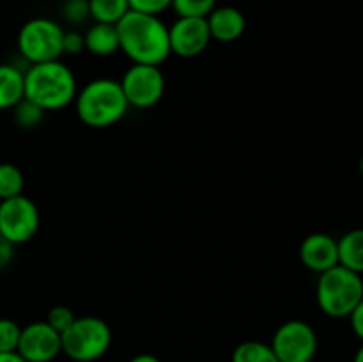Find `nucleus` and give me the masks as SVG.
Here are the masks:
<instances>
[{
	"mask_svg": "<svg viewBox=\"0 0 363 362\" xmlns=\"http://www.w3.org/2000/svg\"><path fill=\"white\" fill-rule=\"evenodd\" d=\"M116 28L119 50L133 64L162 66L170 57L169 25L160 16L130 11L117 21Z\"/></svg>",
	"mask_w": 363,
	"mask_h": 362,
	"instance_id": "nucleus-1",
	"label": "nucleus"
},
{
	"mask_svg": "<svg viewBox=\"0 0 363 362\" xmlns=\"http://www.w3.org/2000/svg\"><path fill=\"white\" fill-rule=\"evenodd\" d=\"M78 92L73 70L60 59L30 64L23 71V98L45 112L66 109Z\"/></svg>",
	"mask_w": 363,
	"mask_h": 362,
	"instance_id": "nucleus-2",
	"label": "nucleus"
},
{
	"mask_svg": "<svg viewBox=\"0 0 363 362\" xmlns=\"http://www.w3.org/2000/svg\"><path fill=\"white\" fill-rule=\"evenodd\" d=\"M77 116L85 126L103 130L124 119L128 114L126 96L116 78H94L74 96Z\"/></svg>",
	"mask_w": 363,
	"mask_h": 362,
	"instance_id": "nucleus-3",
	"label": "nucleus"
},
{
	"mask_svg": "<svg viewBox=\"0 0 363 362\" xmlns=\"http://www.w3.org/2000/svg\"><path fill=\"white\" fill-rule=\"evenodd\" d=\"M315 300L319 309L330 318H347L363 302L362 273L351 272L340 265L319 273Z\"/></svg>",
	"mask_w": 363,
	"mask_h": 362,
	"instance_id": "nucleus-4",
	"label": "nucleus"
},
{
	"mask_svg": "<svg viewBox=\"0 0 363 362\" xmlns=\"http://www.w3.org/2000/svg\"><path fill=\"white\" fill-rule=\"evenodd\" d=\"M62 353L74 362H96L112 346V329L98 316H77L60 334Z\"/></svg>",
	"mask_w": 363,
	"mask_h": 362,
	"instance_id": "nucleus-5",
	"label": "nucleus"
},
{
	"mask_svg": "<svg viewBox=\"0 0 363 362\" xmlns=\"http://www.w3.org/2000/svg\"><path fill=\"white\" fill-rule=\"evenodd\" d=\"M64 27L50 18H32L18 32V52L28 64L48 62L62 57Z\"/></svg>",
	"mask_w": 363,
	"mask_h": 362,
	"instance_id": "nucleus-6",
	"label": "nucleus"
},
{
	"mask_svg": "<svg viewBox=\"0 0 363 362\" xmlns=\"http://www.w3.org/2000/svg\"><path fill=\"white\" fill-rule=\"evenodd\" d=\"M41 226V213L38 204L27 195L0 201V236L11 245L30 241Z\"/></svg>",
	"mask_w": 363,
	"mask_h": 362,
	"instance_id": "nucleus-7",
	"label": "nucleus"
},
{
	"mask_svg": "<svg viewBox=\"0 0 363 362\" xmlns=\"http://www.w3.org/2000/svg\"><path fill=\"white\" fill-rule=\"evenodd\" d=\"M269 346L279 362H312L318 351V336L311 323L289 319L275 330Z\"/></svg>",
	"mask_w": 363,
	"mask_h": 362,
	"instance_id": "nucleus-8",
	"label": "nucleus"
},
{
	"mask_svg": "<svg viewBox=\"0 0 363 362\" xmlns=\"http://www.w3.org/2000/svg\"><path fill=\"white\" fill-rule=\"evenodd\" d=\"M130 106L151 109L165 94L167 80L162 67L151 64H131L119 80Z\"/></svg>",
	"mask_w": 363,
	"mask_h": 362,
	"instance_id": "nucleus-9",
	"label": "nucleus"
},
{
	"mask_svg": "<svg viewBox=\"0 0 363 362\" xmlns=\"http://www.w3.org/2000/svg\"><path fill=\"white\" fill-rule=\"evenodd\" d=\"M211 43L208 21L206 18L177 16L169 27V45L170 55H177L181 59H194L204 53Z\"/></svg>",
	"mask_w": 363,
	"mask_h": 362,
	"instance_id": "nucleus-10",
	"label": "nucleus"
},
{
	"mask_svg": "<svg viewBox=\"0 0 363 362\" xmlns=\"http://www.w3.org/2000/svg\"><path fill=\"white\" fill-rule=\"evenodd\" d=\"M16 351L27 362H52L62 353L60 334L43 322H32L21 327Z\"/></svg>",
	"mask_w": 363,
	"mask_h": 362,
	"instance_id": "nucleus-11",
	"label": "nucleus"
},
{
	"mask_svg": "<svg viewBox=\"0 0 363 362\" xmlns=\"http://www.w3.org/2000/svg\"><path fill=\"white\" fill-rule=\"evenodd\" d=\"M300 261L311 272L323 273L337 266V240L326 233H312L300 245Z\"/></svg>",
	"mask_w": 363,
	"mask_h": 362,
	"instance_id": "nucleus-12",
	"label": "nucleus"
},
{
	"mask_svg": "<svg viewBox=\"0 0 363 362\" xmlns=\"http://www.w3.org/2000/svg\"><path fill=\"white\" fill-rule=\"evenodd\" d=\"M211 41L234 43L245 34L247 18L240 9L233 6H216L206 16Z\"/></svg>",
	"mask_w": 363,
	"mask_h": 362,
	"instance_id": "nucleus-13",
	"label": "nucleus"
},
{
	"mask_svg": "<svg viewBox=\"0 0 363 362\" xmlns=\"http://www.w3.org/2000/svg\"><path fill=\"white\" fill-rule=\"evenodd\" d=\"M85 50L96 57H108L119 52V35L116 25L94 23L84 32Z\"/></svg>",
	"mask_w": 363,
	"mask_h": 362,
	"instance_id": "nucleus-14",
	"label": "nucleus"
},
{
	"mask_svg": "<svg viewBox=\"0 0 363 362\" xmlns=\"http://www.w3.org/2000/svg\"><path fill=\"white\" fill-rule=\"evenodd\" d=\"M337 265L351 270V272H363V231L353 229L342 234L337 240Z\"/></svg>",
	"mask_w": 363,
	"mask_h": 362,
	"instance_id": "nucleus-15",
	"label": "nucleus"
},
{
	"mask_svg": "<svg viewBox=\"0 0 363 362\" xmlns=\"http://www.w3.org/2000/svg\"><path fill=\"white\" fill-rule=\"evenodd\" d=\"M23 99V71L0 64V110H13Z\"/></svg>",
	"mask_w": 363,
	"mask_h": 362,
	"instance_id": "nucleus-16",
	"label": "nucleus"
},
{
	"mask_svg": "<svg viewBox=\"0 0 363 362\" xmlns=\"http://www.w3.org/2000/svg\"><path fill=\"white\" fill-rule=\"evenodd\" d=\"M91 18L98 23L117 25V21L130 13L128 0H89Z\"/></svg>",
	"mask_w": 363,
	"mask_h": 362,
	"instance_id": "nucleus-17",
	"label": "nucleus"
},
{
	"mask_svg": "<svg viewBox=\"0 0 363 362\" xmlns=\"http://www.w3.org/2000/svg\"><path fill=\"white\" fill-rule=\"evenodd\" d=\"M230 362H279L272 346L262 341H245L233 351Z\"/></svg>",
	"mask_w": 363,
	"mask_h": 362,
	"instance_id": "nucleus-18",
	"label": "nucleus"
},
{
	"mask_svg": "<svg viewBox=\"0 0 363 362\" xmlns=\"http://www.w3.org/2000/svg\"><path fill=\"white\" fill-rule=\"evenodd\" d=\"M25 176L18 165L11 162L0 163V201L23 194Z\"/></svg>",
	"mask_w": 363,
	"mask_h": 362,
	"instance_id": "nucleus-19",
	"label": "nucleus"
},
{
	"mask_svg": "<svg viewBox=\"0 0 363 362\" xmlns=\"http://www.w3.org/2000/svg\"><path fill=\"white\" fill-rule=\"evenodd\" d=\"M13 117L18 128H21V130H34V128H38L43 123L45 110H41L35 103L23 98L13 109Z\"/></svg>",
	"mask_w": 363,
	"mask_h": 362,
	"instance_id": "nucleus-20",
	"label": "nucleus"
},
{
	"mask_svg": "<svg viewBox=\"0 0 363 362\" xmlns=\"http://www.w3.org/2000/svg\"><path fill=\"white\" fill-rule=\"evenodd\" d=\"M177 16L206 18L216 7V0H172Z\"/></svg>",
	"mask_w": 363,
	"mask_h": 362,
	"instance_id": "nucleus-21",
	"label": "nucleus"
},
{
	"mask_svg": "<svg viewBox=\"0 0 363 362\" xmlns=\"http://www.w3.org/2000/svg\"><path fill=\"white\" fill-rule=\"evenodd\" d=\"M60 16L64 21L77 27V25L85 23L91 18V11H89V0H64L60 6Z\"/></svg>",
	"mask_w": 363,
	"mask_h": 362,
	"instance_id": "nucleus-22",
	"label": "nucleus"
},
{
	"mask_svg": "<svg viewBox=\"0 0 363 362\" xmlns=\"http://www.w3.org/2000/svg\"><path fill=\"white\" fill-rule=\"evenodd\" d=\"M21 327L14 319L0 318V351H16Z\"/></svg>",
	"mask_w": 363,
	"mask_h": 362,
	"instance_id": "nucleus-23",
	"label": "nucleus"
},
{
	"mask_svg": "<svg viewBox=\"0 0 363 362\" xmlns=\"http://www.w3.org/2000/svg\"><path fill=\"white\" fill-rule=\"evenodd\" d=\"M74 318H77V316H74V312L71 311L67 305H53L48 311V314H46L45 322L48 323L52 329H55L57 332L62 334L64 330L74 322Z\"/></svg>",
	"mask_w": 363,
	"mask_h": 362,
	"instance_id": "nucleus-24",
	"label": "nucleus"
},
{
	"mask_svg": "<svg viewBox=\"0 0 363 362\" xmlns=\"http://www.w3.org/2000/svg\"><path fill=\"white\" fill-rule=\"evenodd\" d=\"M128 6H130V11H135V13L160 16L167 9H170L172 0H128Z\"/></svg>",
	"mask_w": 363,
	"mask_h": 362,
	"instance_id": "nucleus-25",
	"label": "nucleus"
},
{
	"mask_svg": "<svg viewBox=\"0 0 363 362\" xmlns=\"http://www.w3.org/2000/svg\"><path fill=\"white\" fill-rule=\"evenodd\" d=\"M85 50L84 34L74 28L64 31L62 35V55H78Z\"/></svg>",
	"mask_w": 363,
	"mask_h": 362,
	"instance_id": "nucleus-26",
	"label": "nucleus"
},
{
	"mask_svg": "<svg viewBox=\"0 0 363 362\" xmlns=\"http://www.w3.org/2000/svg\"><path fill=\"white\" fill-rule=\"evenodd\" d=\"M347 319H350L351 330L354 332V336L358 339H363V302L347 314Z\"/></svg>",
	"mask_w": 363,
	"mask_h": 362,
	"instance_id": "nucleus-27",
	"label": "nucleus"
},
{
	"mask_svg": "<svg viewBox=\"0 0 363 362\" xmlns=\"http://www.w3.org/2000/svg\"><path fill=\"white\" fill-rule=\"evenodd\" d=\"M14 258V245H11L9 241L4 240L2 236H0V270L7 268V266L11 265V261H13Z\"/></svg>",
	"mask_w": 363,
	"mask_h": 362,
	"instance_id": "nucleus-28",
	"label": "nucleus"
},
{
	"mask_svg": "<svg viewBox=\"0 0 363 362\" xmlns=\"http://www.w3.org/2000/svg\"><path fill=\"white\" fill-rule=\"evenodd\" d=\"M0 362H27L18 351H0Z\"/></svg>",
	"mask_w": 363,
	"mask_h": 362,
	"instance_id": "nucleus-29",
	"label": "nucleus"
},
{
	"mask_svg": "<svg viewBox=\"0 0 363 362\" xmlns=\"http://www.w3.org/2000/svg\"><path fill=\"white\" fill-rule=\"evenodd\" d=\"M128 362H162L160 361L156 355H151V353H138L135 355V357H131Z\"/></svg>",
	"mask_w": 363,
	"mask_h": 362,
	"instance_id": "nucleus-30",
	"label": "nucleus"
},
{
	"mask_svg": "<svg viewBox=\"0 0 363 362\" xmlns=\"http://www.w3.org/2000/svg\"><path fill=\"white\" fill-rule=\"evenodd\" d=\"M354 362H363V348L357 351V355H354Z\"/></svg>",
	"mask_w": 363,
	"mask_h": 362,
	"instance_id": "nucleus-31",
	"label": "nucleus"
}]
</instances>
